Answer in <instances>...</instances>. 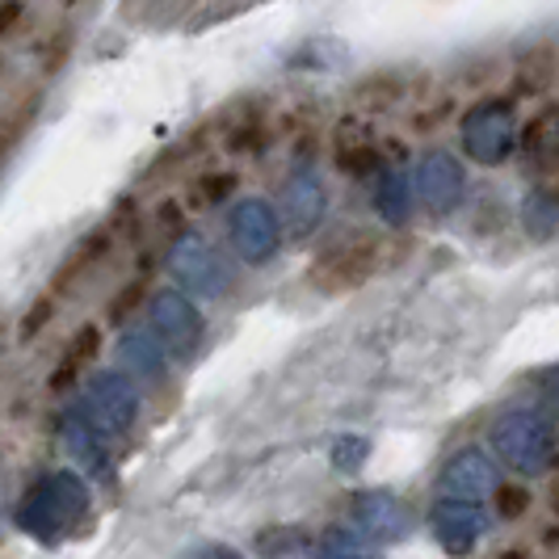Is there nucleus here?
<instances>
[{"instance_id": "a211bd4d", "label": "nucleus", "mask_w": 559, "mask_h": 559, "mask_svg": "<svg viewBox=\"0 0 559 559\" xmlns=\"http://www.w3.org/2000/svg\"><path fill=\"white\" fill-rule=\"evenodd\" d=\"M501 509L504 513H526L531 509V492L526 488H501Z\"/></svg>"}, {"instance_id": "9b49d317", "label": "nucleus", "mask_w": 559, "mask_h": 559, "mask_svg": "<svg viewBox=\"0 0 559 559\" xmlns=\"http://www.w3.org/2000/svg\"><path fill=\"white\" fill-rule=\"evenodd\" d=\"M504 63L501 56H476V59H463V63H454V76H450V93H484V88H492V84L501 81Z\"/></svg>"}, {"instance_id": "dca6fc26", "label": "nucleus", "mask_w": 559, "mask_h": 559, "mask_svg": "<svg viewBox=\"0 0 559 559\" xmlns=\"http://www.w3.org/2000/svg\"><path fill=\"white\" fill-rule=\"evenodd\" d=\"M324 556L329 559H362V543L349 538L345 531H329L324 534Z\"/></svg>"}, {"instance_id": "f03ea898", "label": "nucleus", "mask_w": 559, "mask_h": 559, "mask_svg": "<svg viewBox=\"0 0 559 559\" xmlns=\"http://www.w3.org/2000/svg\"><path fill=\"white\" fill-rule=\"evenodd\" d=\"M429 93V76L417 68H374L362 81H354L349 102L362 114H392L404 102H420Z\"/></svg>"}, {"instance_id": "f257e3e1", "label": "nucleus", "mask_w": 559, "mask_h": 559, "mask_svg": "<svg viewBox=\"0 0 559 559\" xmlns=\"http://www.w3.org/2000/svg\"><path fill=\"white\" fill-rule=\"evenodd\" d=\"M388 261H392L388 236L354 227V231L336 236V240H329L324 249L316 252L308 282L320 295H349V290L366 286L379 270H388Z\"/></svg>"}, {"instance_id": "0eeeda50", "label": "nucleus", "mask_w": 559, "mask_h": 559, "mask_svg": "<svg viewBox=\"0 0 559 559\" xmlns=\"http://www.w3.org/2000/svg\"><path fill=\"white\" fill-rule=\"evenodd\" d=\"M442 484H447V492L454 501H472V497H484L497 484V472H492V463L479 450H463L447 467Z\"/></svg>"}, {"instance_id": "423d86ee", "label": "nucleus", "mask_w": 559, "mask_h": 559, "mask_svg": "<svg viewBox=\"0 0 559 559\" xmlns=\"http://www.w3.org/2000/svg\"><path fill=\"white\" fill-rule=\"evenodd\" d=\"M479 526H484V518H479V509L472 501H442L433 509V534L454 556L472 551V543L479 538Z\"/></svg>"}, {"instance_id": "2eb2a0df", "label": "nucleus", "mask_w": 559, "mask_h": 559, "mask_svg": "<svg viewBox=\"0 0 559 559\" xmlns=\"http://www.w3.org/2000/svg\"><path fill=\"white\" fill-rule=\"evenodd\" d=\"M231 190H236V177H231V173H206L194 186V206H215V202H224Z\"/></svg>"}, {"instance_id": "9d476101", "label": "nucleus", "mask_w": 559, "mask_h": 559, "mask_svg": "<svg viewBox=\"0 0 559 559\" xmlns=\"http://www.w3.org/2000/svg\"><path fill=\"white\" fill-rule=\"evenodd\" d=\"M231 227H236V240H240V249L249 252V257H261V252L274 249V224H270L265 206H257V202L240 206Z\"/></svg>"}, {"instance_id": "4468645a", "label": "nucleus", "mask_w": 559, "mask_h": 559, "mask_svg": "<svg viewBox=\"0 0 559 559\" xmlns=\"http://www.w3.org/2000/svg\"><path fill=\"white\" fill-rule=\"evenodd\" d=\"M102 354V329L97 324H84L81 333L68 341V349H63V362H59V374L56 383H63V379H72L81 366H88L93 358Z\"/></svg>"}, {"instance_id": "f3484780", "label": "nucleus", "mask_w": 559, "mask_h": 559, "mask_svg": "<svg viewBox=\"0 0 559 559\" xmlns=\"http://www.w3.org/2000/svg\"><path fill=\"white\" fill-rule=\"evenodd\" d=\"M140 295H143V282H131V286H127V290L118 295V304L110 308V320H122L127 311H131L135 304H140Z\"/></svg>"}, {"instance_id": "6e6552de", "label": "nucleus", "mask_w": 559, "mask_h": 559, "mask_svg": "<svg viewBox=\"0 0 559 559\" xmlns=\"http://www.w3.org/2000/svg\"><path fill=\"white\" fill-rule=\"evenodd\" d=\"M93 408H97V425L106 429H127L135 417V395L127 392L122 379H97L93 383Z\"/></svg>"}, {"instance_id": "20e7f679", "label": "nucleus", "mask_w": 559, "mask_h": 559, "mask_svg": "<svg viewBox=\"0 0 559 559\" xmlns=\"http://www.w3.org/2000/svg\"><path fill=\"white\" fill-rule=\"evenodd\" d=\"M556 81H559V47L551 38H534L513 59L509 93L518 102H538V97H547L556 88Z\"/></svg>"}, {"instance_id": "7ed1b4c3", "label": "nucleus", "mask_w": 559, "mask_h": 559, "mask_svg": "<svg viewBox=\"0 0 559 559\" xmlns=\"http://www.w3.org/2000/svg\"><path fill=\"white\" fill-rule=\"evenodd\" d=\"M88 497H84L81 479L76 476H51L22 509V522L34 534H56L63 531L72 518H81Z\"/></svg>"}, {"instance_id": "ddd939ff", "label": "nucleus", "mask_w": 559, "mask_h": 559, "mask_svg": "<svg viewBox=\"0 0 559 559\" xmlns=\"http://www.w3.org/2000/svg\"><path fill=\"white\" fill-rule=\"evenodd\" d=\"M459 110V97L454 93H425L417 102V110L408 118V131H417V135H433V131H442L450 118Z\"/></svg>"}, {"instance_id": "1a4fd4ad", "label": "nucleus", "mask_w": 559, "mask_h": 559, "mask_svg": "<svg viewBox=\"0 0 559 559\" xmlns=\"http://www.w3.org/2000/svg\"><path fill=\"white\" fill-rule=\"evenodd\" d=\"M358 518L370 538H404L408 534V513L395 497H362Z\"/></svg>"}, {"instance_id": "39448f33", "label": "nucleus", "mask_w": 559, "mask_h": 559, "mask_svg": "<svg viewBox=\"0 0 559 559\" xmlns=\"http://www.w3.org/2000/svg\"><path fill=\"white\" fill-rule=\"evenodd\" d=\"M497 442L509 454V463H518L522 472H543L547 463V433L534 417H513L497 429Z\"/></svg>"}, {"instance_id": "f8f14e48", "label": "nucleus", "mask_w": 559, "mask_h": 559, "mask_svg": "<svg viewBox=\"0 0 559 559\" xmlns=\"http://www.w3.org/2000/svg\"><path fill=\"white\" fill-rule=\"evenodd\" d=\"M156 320L168 329V341L177 345V349H190L198 336V316L190 304H181L177 295H160V304H156Z\"/></svg>"}]
</instances>
